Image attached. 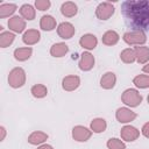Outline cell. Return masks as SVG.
Returning <instances> with one entry per match:
<instances>
[{"instance_id":"cell-24","label":"cell","mask_w":149,"mask_h":149,"mask_svg":"<svg viewBox=\"0 0 149 149\" xmlns=\"http://www.w3.org/2000/svg\"><path fill=\"white\" fill-rule=\"evenodd\" d=\"M106 128H107V122H106V120L102 119V118H95V119H93V120L91 121V123H90V129H91L93 133H97V134L105 132Z\"/></svg>"},{"instance_id":"cell-20","label":"cell","mask_w":149,"mask_h":149,"mask_svg":"<svg viewBox=\"0 0 149 149\" xmlns=\"http://www.w3.org/2000/svg\"><path fill=\"white\" fill-rule=\"evenodd\" d=\"M14 58L19 62H24L30 58L33 55V48L31 47H22V48H16L14 50Z\"/></svg>"},{"instance_id":"cell-27","label":"cell","mask_w":149,"mask_h":149,"mask_svg":"<svg viewBox=\"0 0 149 149\" xmlns=\"http://www.w3.org/2000/svg\"><path fill=\"white\" fill-rule=\"evenodd\" d=\"M120 59L125 63V64H132L136 61V56H135V51L132 48H126L120 52Z\"/></svg>"},{"instance_id":"cell-26","label":"cell","mask_w":149,"mask_h":149,"mask_svg":"<svg viewBox=\"0 0 149 149\" xmlns=\"http://www.w3.org/2000/svg\"><path fill=\"white\" fill-rule=\"evenodd\" d=\"M15 40V34L13 31H1L0 33V47L1 48H7L9 47Z\"/></svg>"},{"instance_id":"cell-5","label":"cell","mask_w":149,"mask_h":149,"mask_svg":"<svg viewBox=\"0 0 149 149\" xmlns=\"http://www.w3.org/2000/svg\"><path fill=\"white\" fill-rule=\"evenodd\" d=\"M115 12V8L114 6L108 2V1H104V2H100L97 8H95V16L99 19V20H108Z\"/></svg>"},{"instance_id":"cell-8","label":"cell","mask_w":149,"mask_h":149,"mask_svg":"<svg viewBox=\"0 0 149 149\" xmlns=\"http://www.w3.org/2000/svg\"><path fill=\"white\" fill-rule=\"evenodd\" d=\"M120 136L122 139V141H126V142H133L135 140L139 139L140 136V130L134 127V126H130V125H126L121 128L120 130Z\"/></svg>"},{"instance_id":"cell-13","label":"cell","mask_w":149,"mask_h":149,"mask_svg":"<svg viewBox=\"0 0 149 149\" xmlns=\"http://www.w3.org/2000/svg\"><path fill=\"white\" fill-rule=\"evenodd\" d=\"M40 40H41V33L37 29H28L22 35V41L28 47L38 43Z\"/></svg>"},{"instance_id":"cell-9","label":"cell","mask_w":149,"mask_h":149,"mask_svg":"<svg viewBox=\"0 0 149 149\" xmlns=\"http://www.w3.org/2000/svg\"><path fill=\"white\" fill-rule=\"evenodd\" d=\"M7 26H8L10 31L20 34V33H23L26 29V20L19 15H14V16L9 17Z\"/></svg>"},{"instance_id":"cell-15","label":"cell","mask_w":149,"mask_h":149,"mask_svg":"<svg viewBox=\"0 0 149 149\" xmlns=\"http://www.w3.org/2000/svg\"><path fill=\"white\" fill-rule=\"evenodd\" d=\"M48 137H49V135L47 133H44L42 130H35L28 136L27 141L31 146H41V144H44V142L48 140Z\"/></svg>"},{"instance_id":"cell-22","label":"cell","mask_w":149,"mask_h":149,"mask_svg":"<svg viewBox=\"0 0 149 149\" xmlns=\"http://www.w3.org/2000/svg\"><path fill=\"white\" fill-rule=\"evenodd\" d=\"M40 28L45 31H51L56 28V20L51 15H43L40 20Z\"/></svg>"},{"instance_id":"cell-7","label":"cell","mask_w":149,"mask_h":149,"mask_svg":"<svg viewBox=\"0 0 149 149\" xmlns=\"http://www.w3.org/2000/svg\"><path fill=\"white\" fill-rule=\"evenodd\" d=\"M137 114L128 107H120L115 112V118L120 123H129L136 119Z\"/></svg>"},{"instance_id":"cell-12","label":"cell","mask_w":149,"mask_h":149,"mask_svg":"<svg viewBox=\"0 0 149 149\" xmlns=\"http://www.w3.org/2000/svg\"><path fill=\"white\" fill-rule=\"evenodd\" d=\"M79 85H80V78L76 74L66 76L62 80V87L64 91H68V92L77 90L79 87Z\"/></svg>"},{"instance_id":"cell-6","label":"cell","mask_w":149,"mask_h":149,"mask_svg":"<svg viewBox=\"0 0 149 149\" xmlns=\"http://www.w3.org/2000/svg\"><path fill=\"white\" fill-rule=\"evenodd\" d=\"M92 130L88 129L87 127H84V126H74L72 128V137L74 141L77 142H86L91 139L92 136Z\"/></svg>"},{"instance_id":"cell-19","label":"cell","mask_w":149,"mask_h":149,"mask_svg":"<svg viewBox=\"0 0 149 149\" xmlns=\"http://www.w3.org/2000/svg\"><path fill=\"white\" fill-rule=\"evenodd\" d=\"M69 51V47L68 44H65L64 42H58V43H55L51 45L50 48V55L52 57H56V58H59V57H63L68 54Z\"/></svg>"},{"instance_id":"cell-28","label":"cell","mask_w":149,"mask_h":149,"mask_svg":"<svg viewBox=\"0 0 149 149\" xmlns=\"http://www.w3.org/2000/svg\"><path fill=\"white\" fill-rule=\"evenodd\" d=\"M30 93L34 98H37V99H42L44 97H47L48 94V88L45 85L43 84H35L31 86L30 88Z\"/></svg>"},{"instance_id":"cell-18","label":"cell","mask_w":149,"mask_h":149,"mask_svg":"<svg viewBox=\"0 0 149 149\" xmlns=\"http://www.w3.org/2000/svg\"><path fill=\"white\" fill-rule=\"evenodd\" d=\"M61 13L65 17H73L78 13V6L72 1H65L61 6Z\"/></svg>"},{"instance_id":"cell-30","label":"cell","mask_w":149,"mask_h":149,"mask_svg":"<svg viewBox=\"0 0 149 149\" xmlns=\"http://www.w3.org/2000/svg\"><path fill=\"white\" fill-rule=\"evenodd\" d=\"M108 149H126V143L121 139L111 137L106 143Z\"/></svg>"},{"instance_id":"cell-21","label":"cell","mask_w":149,"mask_h":149,"mask_svg":"<svg viewBox=\"0 0 149 149\" xmlns=\"http://www.w3.org/2000/svg\"><path fill=\"white\" fill-rule=\"evenodd\" d=\"M19 12H20V16L23 17L26 21H31V20H34L35 16H36V10H35V8H34L31 5H29V3L22 5V6L20 7Z\"/></svg>"},{"instance_id":"cell-17","label":"cell","mask_w":149,"mask_h":149,"mask_svg":"<svg viewBox=\"0 0 149 149\" xmlns=\"http://www.w3.org/2000/svg\"><path fill=\"white\" fill-rule=\"evenodd\" d=\"M135 56H136V62L139 64H147L149 61V48L146 45H137L134 48Z\"/></svg>"},{"instance_id":"cell-32","label":"cell","mask_w":149,"mask_h":149,"mask_svg":"<svg viewBox=\"0 0 149 149\" xmlns=\"http://www.w3.org/2000/svg\"><path fill=\"white\" fill-rule=\"evenodd\" d=\"M141 133H142V135H143L144 137L149 139V121H148V122H146V123L142 126Z\"/></svg>"},{"instance_id":"cell-3","label":"cell","mask_w":149,"mask_h":149,"mask_svg":"<svg viewBox=\"0 0 149 149\" xmlns=\"http://www.w3.org/2000/svg\"><path fill=\"white\" fill-rule=\"evenodd\" d=\"M123 41L128 45H143L147 42V35L142 29L130 30L123 34Z\"/></svg>"},{"instance_id":"cell-2","label":"cell","mask_w":149,"mask_h":149,"mask_svg":"<svg viewBox=\"0 0 149 149\" xmlns=\"http://www.w3.org/2000/svg\"><path fill=\"white\" fill-rule=\"evenodd\" d=\"M26 79H27L26 71L20 66H16V68H14V69H12L9 71L8 84H9L10 87H13V88L22 87L26 84Z\"/></svg>"},{"instance_id":"cell-16","label":"cell","mask_w":149,"mask_h":149,"mask_svg":"<svg viewBox=\"0 0 149 149\" xmlns=\"http://www.w3.org/2000/svg\"><path fill=\"white\" fill-rule=\"evenodd\" d=\"M115 84H116V76L112 71L105 72L100 78V86L104 90H112L115 86Z\"/></svg>"},{"instance_id":"cell-33","label":"cell","mask_w":149,"mask_h":149,"mask_svg":"<svg viewBox=\"0 0 149 149\" xmlns=\"http://www.w3.org/2000/svg\"><path fill=\"white\" fill-rule=\"evenodd\" d=\"M0 133H1V136H0V141H3L5 137H6V128L3 126L0 127Z\"/></svg>"},{"instance_id":"cell-10","label":"cell","mask_w":149,"mask_h":149,"mask_svg":"<svg viewBox=\"0 0 149 149\" xmlns=\"http://www.w3.org/2000/svg\"><path fill=\"white\" fill-rule=\"evenodd\" d=\"M76 33L74 26L70 22H62L57 26V34L63 40H70Z\"/></svg>"},{"instance_id":"cell-29","label":"cell","mask_w":149,"mask_h":149,"mask_svg":"<svg viewBox=\"0 0 149 149\" xmlns=\"http://www.w3.org/2000/svg\"><path fill=\"white\" fill-rule=\"evenodd\" d=\"M133 84L137 88H148L149 87V76L148 74H137L133 78Z\"/></svg>"},{"instance_id":"cell-25","label":"cell","mask_w":149,"mask_h":149,"mask_svg":"<svg viewBox=\"0 0 149 149\" xmlns=\"http://www.w3.org/2000/svg\"><path fill=\"white\" fill-rule=\"evenodd\" d=\"M17 6L15 3H1L0 5V19L12 17V15L16 12Z\"/></svg>"},{"instance_id":"cell-35","label":"cell","mask_w":149,"mask_h":149,"mask_svg":"<svg viewBox=\"0 0 149 149\" xmlns=\"http://www.w3.org/2000/svg\"><path fill=\"white\" fill-rule=\"evenodd\" d=\"M142 71H143L144 73H148V74H149V63H147L146 65H143V68H142Z\"/></svg>"},{"instance_id":"cell-36","label":"cell","mask_w":149,"mask_h":149,"mask_svg":"<svg viewBox=\"0 0 149 149\" xmlns=\"http://www.w3.org/2000/svg\"><path fill=\"white\" fill-rule=\"evenodd\" d=\"M147 101H148V104H149V94H148V97H147Z\"/></svg>"},{"instance_id":"cell-34","label":"cell","mask_w":149,"mask_h":149,"mask_svg":"<svg viewBox=\"0 0 149 149\" xmlns=\"http://www.w3.org/2000/svg\"><path fill=\"white\" fill-rule=\"evenodd\" d=\"M37 149H54V148H52V146L44 143V144H41V146H38V148H37Z\"/></svg>"},{"instance_id":"cell-1","label":"cell","mask_w":149,"mask_h":149,"mask_svg":"<svg viewBox=\"0 0 149 149\" xmlns=\"http://www.w3.org/2000/svg\"><path fill=\"white\" fill-rule=\"evenodd\" d=\"M122 12L139 28H149V1H126L122 3Z\"/></svg>"},{"instance_id":"cell-31","label":"cell","mask_w":149,"mask_h":149,"mask_svg":"<svg viewBox=\"0 0 149 149\" xmlns=\"http://www.w3.org/2000/svg\"><path fill=\"white\" fill-rule=\"evenodd\" d=\"M50 6H51V2L49 0H36L35 1V7L41 12H44V10L49 9Z\"/></svg>"},{"instance_id":"cell-11","label":"cell","mask_w":149,"mask_h":149,"mask_svg":"<svg viewBox=\"0 0 149 149\" xmlns=\"http://www.w3.org/2000/svg\"><path fill=\"white\" fill-rule=\"evenodd\" d=\"M94 63H95L94 56L90 51H84L81 54V56H80L78 65H79V69L81 71H90V70L93 69Z\"/></svg>"},{"instance_id":"cell-14","label":"cell","mask_w":149,"mask_h":149,"mask_svg":"<svg viewBox=\"0 0 149 149\" xmlns=\"http://www.w3.org/2000/svg\"><path fill=\"white\" fill-rule=\"evenodd\" d=\"M79 44L83 49H86V50H93L97 44H98V38L95 35L93 34H84L80 38H79Z\"/></svg>"},{"instance_id":"cell-23","label":"cell","mask_w":149,"mask_h":149,"mask_svg":"<svg viewBox=\"0 0 149 149\" xmlns=\"http://www.w3.org/2000/svg\"><path fill=\"white\" fill-rule=\"evenodd\" d=\"M120 40V35L115 31V30H107L104 35H102V43L105 45H108V47H112V45H115Z\"/></svg>"},{"instance_id":"cell-4","label":"cell","mask_w":149,"mask_h":149,"mask_svg":"<svg viewBox=\"0 0 149 149\" xmlns=\"http://www.w3.org/2000/svg\"><path fill=\"white\" fill-rule=\"evenodd\" d=\"M142 95L136 88H127L121 95V101L128 107H137L142 102Z\"/></svg>"}]
</instances>
